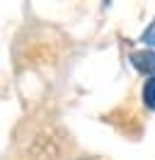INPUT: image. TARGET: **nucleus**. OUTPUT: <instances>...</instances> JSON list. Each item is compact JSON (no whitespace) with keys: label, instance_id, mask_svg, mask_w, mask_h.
<instances>
[{"label":"nucleus","instance_id":"1","mask_svg":"<svg viewBox=\"0 0 155 160\" xmlns=\"http://www.w3.org/2000/svg\"><path fill=\"white\" fill-rule=\"evenodd\" d=\"M131 61H133V68L138 73H145V75H153L155 73V51L153 49L131 53Z\"/></svg>","mask_w":155,"mask_h":160},{"label":"nucleus","instance_id":"2","mask_svg":"<svg viewBox=\"0 0 155 160\" xmlns=\"http://www.w3.org/2000/svg\"><path fill=\"white\" fill-rule=\"evenodd\" d=\"M143 102H145L148 109H155V75L145 80V85H143Z\"/></svg>","mask_w":155,"mask_h":160},{"label":"nucleus","instance_id":"3","mask_svg":"<svg viewBox=\"0 0 155 160\" xmlns=\"http://www.w3.org/2000/svg\"><path fill=\"white\" fill-rule=\"evenodd\" d=\"M141 41H143V44H150V46H155V22H153V24H150V27L143 32Z\"/></svg>","mask_w":155,"mask_h":160}]
</instances>
